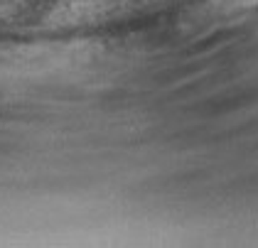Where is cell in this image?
I'll list each match as a JSON object with an SVG mask.
<instances>
[{
    "mask_svg": "<svg viewBox=\"0 0 258 248\" xmlns=\"http://www.w3.org/2000/svg\"><path fill=\"white\" fill-rule=\"evenodd\" d=\"M229 5H234V8H248V5H258V0H229Z\"/></svg>",
    "mask_w": 258,
    "mask_h": 248,
    "instance_id": "1",
    "label": "cell"
}]
</instances>
